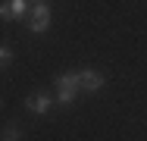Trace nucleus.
Wrapping results in <instances>:
<instances>
[{"instance_id":"1","label":"nucleus","mask_w":147,"mask_h":141,"mask_svg":"<svg viewBox=\"0 0 147 141\" xmlns=\"http://www.w3.org/2000/svg\"><path fill=\"white\" fill-rule=\"evenodd\" d=\"M57 100L63 104V107H69L72 100H75V91H78V79H75V72H63V75H57Z\"/></svg>"},{"instance_id":"2","label":"nucleus","mask_w":147,"mask_h":141,"mask_svg":"<svg viewBox=\"0 0 147 141\" xmlns=\"http://www.w3.org/2000/svg\"><path fill=\"white\" fill-rule=\"evenodd\" d=\"M25 22H28V28L34 31V35L47 31V28H50V6H47V3H34Z\"/></svg>"},{"instance_id":"3","label":"nucleus","mask_w":147,"mask_h":141,"mask_svg":"<svg viewBox=\"0 0 147 141\" xmlns=\"http://www.w3.org/2000/svg\"><path fill=\"white\" fill-rule=\"evenodd\" d=\"M75 79H78V88H82V91H91V94H97V91L103 88V82H107V79H103L100 72H94V69H78Z\"/></svg>"},{"instance_id":"4","label":"nucleus","mask_w":147,"mask_h":141,"mask_svg":"<svg viewBox=\"0 0 147 141\" xmlns=\"http://www.w3.org/2000/svg\"><path fill=\"white\" fill-rule=\"evenodd\" d=\"M25 107H28L31 113H47L53 107V97H50L47 91H38V94H31L28 100H25Z\"/></svg>"},{"instance_id":"5","label":"nucleus","mask_w":147,"mask_h":141,"mask_svg":"<svg viewBox=\"0 0 147 141\" xmlns=\"http://www.w3.org/2000/svg\"><path fill=\"white\" fill-rule=\"evenodd\" d=\"M9 9H13V19H28V13H31L28 0H9Z\"/></svg>"},{"instance_id":"6","label":"nucleus","mask_w":147,"mask_h":141,"mask_svg":"<svg viewBox=\"0 0 147 141\" xmlns=\"http://www.w3.org/2000/svg\"><path fill=\"white\" fill-rule=\"evenodd\" d=\"M9 63H13V50L9 47H0V69H6Z\"/></svg>"},{"instance_id":"7","label":"nucleus","mask_w":147,"mask_h":141,"mask_svg":"<svg viewBox=\"0 0 147 141\" xmlns=\"http://www.w3.org/2000/svg\"><path fill=\"white\" fill-rule=\"evenodd\" d=\"M3 138H6V141H19V125H6Z\"/></svg>"},{"instance_id":"8","label":"nucleus","mask_w":147,"mask_h":141,"mask_svg":"<svg viewBox=\"0 0 147 141\" xmlns=\"http://www.w3.org/2000/svg\"><path fill=\"white\" fill-rule=\"evenodd\" d=\"M0 19H3V22H13V9H9V3H0Z\"/></svg>"},{"instance_id":"9","label":"nucleus","mask_w":147,"mask_h":141,"mask_svg":"<svg viewBox=\"0 0 147 141\" xmlns=\"http://www.w3.org/2000/svg\"><path fill=\"white\" fill-rule=\"evenodd\" d=\"M0 141H6V138H0Z\"/></svg>"}]
</instances>
